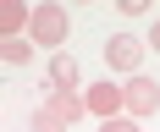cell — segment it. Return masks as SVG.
<instances>
[{
    "instance_id": "obj_1",
    "label": "cell",
    "mask_w": 160,
    "mask_h": 132,
    "mask_svg": "<svg viewBox=\"0 0 160 132\" xmlns=\"http://www.w3.org/2000/svg\"><path fill=\"white\" fill-rule=\"evenodd\" d=\"M33 44H44L50 55H61L66 44V6H55V0H44V6H33V28H28Z\"/></svg>"
},
{
    "instance_id": "obj_2",
    "label": "cell",
    "mask_w": 160,
    "mask_h": 132,
    "mask_svg": "<svg viewBox=\"0 0 160 132\" xmlns=\"http://www.w3.org/2000/svg\"><path fill=\"white\" fill-rule=\"evenodd\" d=\"M144 39H132V33H111L105 39V66L122 72V77H138V66H144Z\"/></svg>"
},
{
    "instance_id": "obj_3",
    "label": "cell",
    "mask_w": 160,
    "mask_h": 132,
    "mask_svg": "<svg viewBox=\"0 0 160 132\" xmlns=\"http://www.w3.org/2000/svg\"><path fill=\"white\" fill-rule=\"evenodd\" d=\"M83 105L94 121H116V116H127V99H122V82H88L83 88Z\"/></svg>"
},
{
    "instance_id": "obj_4",
    "label": "cell",
    "mask_w": 160,
    "mask_h": 132,
    "mask_svg": "<svg viewBox=\"0 0 160 132\" xmlns=\"http://www.w3.org/2000/svg\"><path fill=\"white\" fill-rule=\"evenodd\" d=\"M122 99H127V116H132V121H144V116H155V110H160V82L138 72V77L122 82Z\"/></svg>"
},
{
    "instance_id": "obj_5",
    "label": "cell",
    "mask_w": 160,
    "mask_h": 132,
    "mask_svg": "<svg viewBox=\"0 0 160 132\" xmlns=\"http://www.w3.org/2000/svg\"><path fill=\"white\" fill-rule=\"evenodd\" d=\"M44 105L61 116L66 127H78L83 116H88V105H83V88H50V99H44Z\"/></svg>"
},
{
    "instance_id": "obj_6",
    "label": "cell",
    "mask_w": 160,
    "mask_h": 132,
    "mask_svg": "<svg viewBox=\"0 0 160 132\" xmlns=\"http://www.w3.org/2000/svg\"><path fill=\"white\" fill-rule=\"evenodd\" d=\"M83 82V72H78V61H72V55H50V88H78Z\"/></svg>"
},
{
    "instance_id": "obj_7",
    "label": "cell",
    "mask_w": 160,
    "mask_h": 132,
    "mask_svg": "<svg viewBox=\"0 0 160 132\" xmlns=\"http://www.w3.org/2000/svg\"><path fill=\"white\" fill-rule=\"evenodd\" d=\"M33 50H39L33 39H6V44H0V55H6L11 66H28V61H33Z\"/></svg>"
},
{
    "instance_id": "obj_8",
    "label": "cell",
    "mask_w": 160,
    "mask_h": 132,
    "mask_svg": "<svg viewBox=\"0 0 160 132\" xmlns=\"http://www.w3.org/2000/svg\"><path fill=\"white\" fill-rule=\"evenodd\" d=\"M28 127H33V132H66V121H61L55 110H50V105H39V110L28 116Z\"/></svg>"
},
{
    "instance_id": "obj_9",
    "label": "cell",
    "mask_w": 160,
    "mask_h": 132,
    "mask_svg": "<svg viewBox=\"0 0 160 132\" xmlns=\"http://www.w3.org/2000/svg\"><path fill=\"white\" fill-rule=\"evenodd\" d=\"M99 132H138L132 116H116V121H99Z\"/></svg>"
},
{
    "instance_id": "obj_10",
    "label": "cell",
    "mask_w": 160,
    "mask_h": 132,
    "mask_svg": "<svg viewBox=\"0 0 160 132\" xmlns=\"http://www.w3.org/2000/svg\"><path fill=\"white\" fill-rule=\"evenodd\" d=\"M149 50H155V55H160V22H155V28H149Z\"/></svg>"
}]
</instances>
